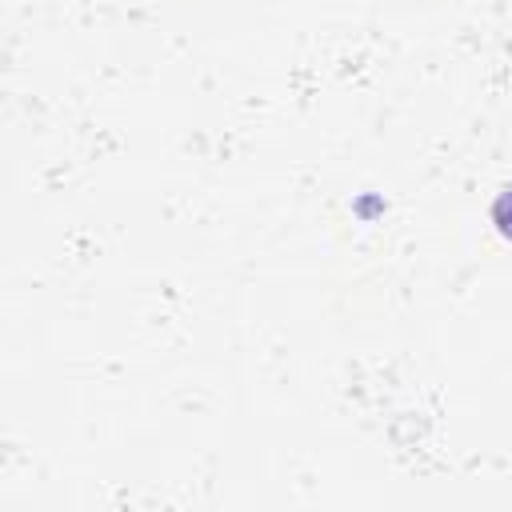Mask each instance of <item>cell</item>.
Returning a JSON list of instances; mask_svg holds the SVG:
<instances>
[{
  "instance_id": "obj_1",
  "label": "cell",
  "mask_w": 512,
  "mask_h": 512,
  "mask_svg": "<svg viewBox=\"0 0 512 512\" xmlns=\"http://www.w3.org/2000/svg\"><path fill=\"white\" fill-rule=\"evenodd\" d=\"M492 216H496L500 232H504V236H512V188H504V192H500V200H496Z\"/></svg>"
}]
</instances>
